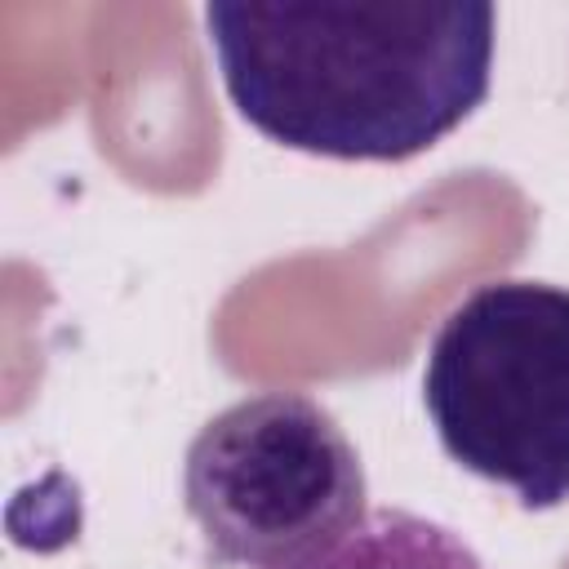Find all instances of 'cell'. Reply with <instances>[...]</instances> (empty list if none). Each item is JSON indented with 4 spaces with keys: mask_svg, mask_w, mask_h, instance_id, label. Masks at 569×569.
Returning a JSON list of instances; mask_svg holds the SVG:
<instances>
[{
    "mask_svg": "<svg viewBox=\"0 0 569 569\" xmlns=\"http://www.w3.org/2000/svg\"><path fill=\"white\" fill-rule=\"evenodd\" d=\"M222 89L262 138L329 160H413L493 76L498 13L471 0H213Z\"/></svg>",
    "mask_w": 569,
    "mask_h": 569,
    "instance_id": "obj_1",
    "label": "cell"
},
{
    "mask_svg": "<svg viewBox=\"0 0 569 569\" xmlns=\"http://www.w3.org/2000/svg\"><path fill=\"white\" fill-rule=\"evenodd\" d=\"M293 569H493V565H485L476 547L462 542V533H453L440 520L400 507H373L333 547H325L320 556Z\"/></svg>",
    "mask_w": 569,
    "mask_h": 569,
    "instance_id": "obj_4",
    "label": "cell"
},
{
    "mask_svg": "<svg viewBox=\"0 0 569 569\" xmlns=\"http://www.w3.org/2000/svg\"><path fill=\"white\" fill-rule=\"evenodd\" d=\"M422 405L458 467L529 511L569 502V289H471L427 347Z\"/></svg>",
    "mask_w": 569,
    "mask_h": 569,
    "instance_id": "obj_2",
    "label": "cell"
},
{
    "mask_svg": "<svg viewBox=\"0 0 569 569\" xmlns=\"http://www.w3.org/2000/svg\"><path fill=\"white\" fill-rule=\"evenodd\" d=\"M182 498L209 551L240 569H293L369 516L356 445L302 391L213 413L187 445Z\"/></svg>",
    "mask_w": 569,
    "mask_h": 569,
    "instance_id": "obj_3",
    "label": "cell"
}]
</instances>
